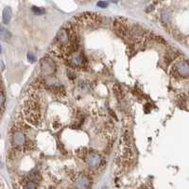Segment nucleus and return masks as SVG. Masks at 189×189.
<instances>
[{
	"instance_id": "1",
	"label": "nucleus",
	"mask_w": 189,
	"mask_h": 189,
	"mask_svg": "<svg viewBox=\"0 0 189 189\" xmlns=\"http://www.w3.org/2000/svg\"><path fill=\"white\" fill-rule=\"evenodd\" d=\"M12 146L17 150L27 149L29 147V143L25 132L21 130L13 131L12 133Z\"/></svg>"
},
{
	"instance_id": "2",
	"label": "nucleus",
	"mask_w": 189,
	"mask_h": 189,
	"mask_svg": "<svg viewBox=\"0 0 189 189\" xmlns=\"http://www.w3.org/2000/svg\"><path fill=\"white\" fill-rule=\"evenodd\" d=\"M113 30L117 35H119L122 38H127L128 32H129V27L127 21L123 18H116L113 24Z\"/></svg>"
},
{
	"instance_id": "3",
	"label": "nucleus",
	"mask_w": 189,
	"mask_h": 189,
	"mask_svg": "<svg viewBox=\"0 0 189 189\" xmlns=\"http://www.w3.org/2000/svg\"><path fill=\"white\" fill-rule=\"evenodd\" d=\"M101 156L97 152H89L85 155V162L90 169L96 170L101 164Z\"/></svg>"
},
{
	"instance_id": "4",
	"label": "nucleus",
	"mask_w": 189,
	"mask_h": 189,
	"mask_svg": "<svg viewBox=\"0 0 189 189\" xmlns=\"http://www.w3.org/2000/svg\"><path fill=\"white\" fill-rule=\"evenodd\" d=\"M173 70L178 76H180L182 78L186 79L189 76V66L186 62L182 61V62H176L173 66Z\"/></svg>"
},
{
	"instance_id": "5",
	"label": "nucleus",
	"mask_w": 189,
	"mask_h": 189,
	"mask_svg": "<svg viewBox=\"0 0 189 189\" xmlns=\"http://www.w3.org/2000/svg\"><path fill=\"white\" fill-rule=\"evenodd\" d=\"M75 185L78 189H89L91 187V180L88 176L80 174L75 178Z\"/></svg>"
},
{
	"instance_id": "6",
	"label": "nucleus",
	"mask_w": 189,
	"mask_h": 189,
	"mask_svg": "<svg viewBox=\"0 0 189 189\" xmlns=\"http://www.w3.org/2000/svg\"><path fill=\"white\" fill-rule=\"evenodd\" d=\"M41 69L43 73L45 75H50L54 72L55 70V64L49 58H44L41 61Z\"/></svg>"
},
{
	"instance_id": "7",
	"label": "nucleus",
	"mask_w": 189,
	"mask_h": 189,
	"mask_svg": "<svg viewBox=\"0 0 189 189\" xmlns=\"http://www.w3.org/2000/svg\"><path fill=\"white\" fill-rule=\"evenodd\" d=\"M68 59H69V62H71V64H73L75 66H81L83 63V58H82L81 54L79 52H76V51L71 53L69 55Z\"/></svg>"
},
{
	"instance_id": "8",
	"label": "nucleus",
	"mask_w": 189,
	"mask_h": 189,
	"mask_svg": "<svg viewBox=\"0 0 189 189\" xmlns=\"http://www.w3.org/2000/svg\"><path fill=\"white\" fill-rule=\"evenodd\" d=\"M12 10L11 8L7 7L4 9L3 11V15H2V20H3V23L5 24V25H7V24L10 23L11 19H12Z\"/></svg>"
},
{
	"instance_id": "9",
	"label": "nucleus",
	"mask_w": 189,
	"mask_h": 189,
	"mask_svg": "<svg viewBox=\"0 0 189 189\" xmlns=\"http://www.w3.org/2000/svg\"><path fill=\"white\" fill-rule=\"evenodd\" d=\"M11 32L4 28L3 26H0V39L3 40V41H8L11 39Z\"/></svg>"
},
{
	"instance_id": "10",
	"label": "nucleus",
	"mask_w": 189,
	"mask_h": 189,
	"mask_svg": "<svg viewBox=\"0 0 189 189\" xmlns=\"http://www.w3.org/2000/svg\"><path fill=\"white\" fill-rule=\"evenodd\" d=\"M30 181H32V182H37L38 181V179H39V172H38V170L37 169H34V170H32L30 173Z\"/></svg>"
},
{
	"instance_id": "11",
	"label": "nucleus",
	"mask_w": 189,
	"mask_h": 189,
	"mask_svg": "<svg viewBox=\"0 0 189 189\" xmlns=\"http://www.w3.org/2000/svg\"><path fill=\"white\" fill-rule=\"evenodd\" d=\"M24 188H25V189H37V185H36V183L34 182L29 181V182H26Z\"/></svg>"
},
{
	"instance_id": "12",
	"label": "nucleus",
	"mask_w": 189,
	"mask_h": 189,
	"mask_svg": "<svg viewBox=\"0 0 189 189\" xmlns=\"http://www.w3.org/2000/svg\"><path fill=\"white\" fill-rule=\"evenodd\" d=\"M162 19H163V21H164V23H168L169 20H170V15L168 14V12H164L162 13Z\"/></svg>"
},
{
	"instance_id": "13",
	"label": "nucleus",
	"mask_w": 189,
	"mask_h": 189,
	"mask_svg": "<svg viewBox=\"0 0 189 189\" xmlns=\"http://www.w3.org/2000/svg\"><path fill=\"white\" fill-rule=\"evenodd\" d=\"M32 11H33V12H34L35 14H38V15L44 13V9L37 8V7H33V8H32Z\"/></svg>"
},
{
	"instance_id": "14",
	"label": "nucleus",
	"mask_w": 189,
	"mask_h": 189,
	"mask_svg": "<svg viewBox=\"0 0 189 189\" xmlns=\"http://www.w3.org/2000/svg\"><path fill=\"white\" fill-rule=\"evenodd\" d=\"M28 60L30 62H36V58H35V56L32 53H29L28 54Z\"/></svg>"
},
{
	"instance_id": "15",
	"label": "nucleus",
	"mask_w": 189,
	"mask_h": 189,
	"mask_svg": "<svg viewBox=\"0 0 189 189\" xmlns=\"http://www.w3.org/2000/svg\"><path fill=\"white\" fill-rule=\"evenodd\" d=\"M98 7H99V8H107V6H108V4H107V2H104V1H99V2H98Z\"/></svg>"
},
{
	"instance_id": "16",
	"label": "nucleus",
	"mask_w": 189,
	"mask_h": 189,
	"mask_svg": "<svg viewBox=\"0 0 189 189\" xmlns=\"http://www.w3.org/2000/svg\"><path fill=\"white\" fill-rule=\"evenodd\" d=\"M109 1H111V2H117V0H109Z\"/></svg>"
},
{
	"instance_id": "17",
	"label": "nucleus",
	"mask_w": 189,
	"mask_h": 189,
	"mask_svg": "<svg viewBox=\"0 0 189 189\" xmlns=\"http://www.w3.org/2000/svg\"><path fill=\"white\" fill-rule=\"evenodd\" d=\"M1 51H2V49H1V44H0V53H1Z\"/></svg>"
},
{
	"instance_id": "18",
	"label": "nucleus",
	"mask_w": 189,
	"mask_h": 189,
	"mask_svg": "<svg viewBox=\"0 0 189 189\" xmlns=\"http://www.w3.org/2000/svg\"><path fill=\"white\" fill-rule=\"evenodd\" d=\"M0 168H2V163L0 162Z\"/></svg>"
}]
</instances>
